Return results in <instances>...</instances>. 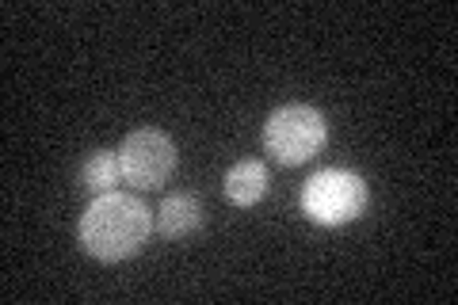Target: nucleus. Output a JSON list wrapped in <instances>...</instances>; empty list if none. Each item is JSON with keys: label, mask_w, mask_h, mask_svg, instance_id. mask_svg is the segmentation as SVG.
<instances>
[{"label": "nucleus", "mask_w": 458, "mask_h": 305, "mask_svg": "<svg viewBox=\"0 0 458 305\" xmlns=\"http://www.w3.org/2000/svg\"><path fill=\"white\" fill-rule=\"evenodd\" d=\"M325 141H328V123L310 104H283L264 123V149L271 153V161L286 168L313 161L325 149Z\"/></svg>", "instance_id": "nucleus-2"}, {"label": "nucleus", "mask_w": 458, "mask_h": 305, "mask_svg": "<svg viewBox=\"0 0 458 305\" xmlns=\"http://www.w3.org/2000/svg\"><path fill=\"white\" fill-rule=\"evenodd\" d=\"M149 233H153V210L138 195L126 191H107L92 199L77 225L81 249L92 259H99V264H123V259L138 256L146 249Z\"/></svg>", "instance_id": "nucleus-1"}, {"label": "nucleus", "mask_w": 458, "mask_h": 305, "mask_svg": "<svg viewBox=\"0 0 458 305\" xmlns=\"http://www.w3.org/2000/svg\"><path fill=\"white\" fill-rule=\"evenodd\" d=\"M199 225H203V202H199L191 191H172V195H165L161 210L153 214V229L165 241L191 237Z\"/></svg>", "instance_id": "nucleus-5"}, {"label": "nucleus", "mask_w": 458, "mask_h": 305, "mask_svg": "<svg viewBox=\"0 0 458 305\" xmlns=\"http://www.w3.org/2000/svg\"><path fill=\"white\" fill-rule=\"evenodd\" d=\"M367 202H370L367 180L352 168H321L302 187V214L313 225H325V229H336L363 217Z\"/></svg>", "instance_id": "nucleus-3"}, {"label": "nucleus", "mask_w": 458, "mask_h": 305, "mask_svg": "<svg viewBox=\"0 0 458 305\" xmlns=\"http://www.w3.org/2000/svg\"><path fill=\"white\" fill-rule=\"evenodd\" d=\"M114 183H123V168H119V153L111 149H96L84 157L81 165V187L89 191L92 199L114 191Z\"/></svg>", "instance_id": "nucleus-7"}, {"label": "nucleus", "mask_w": 458, "mask_h": 305, "mask_svg": "<svg viewBox=\"0 0 458 305\" xmlns=\"http://www.w3.org/2000/svg\"><path fill=\"white\" fill-rule=\"evenodd\" d=\"M225 199L233 202V207H256L267 187H271V172L264 161H256V157H245V161H237L233 168L225 172Z\"/></svg>", "instance_id": "nucleus-6"}, {"label": "nucleus", "mask_w": 458, "mask_h": 305, "mask_svg": "<svg viewBox=\"0 0 458 305\" xmlns=\"http://www.w3.org/2000/svg\"><path fill=\"white\" fill-rule=\"evenodd\" d=\"M119 168H123V183H134L141 191H157L161 183L172 180L176 172V141H172L161 126H138L123 138L119 149Z\"/></svg>", "instance_id": "nucleus-4"}]
</instances>
